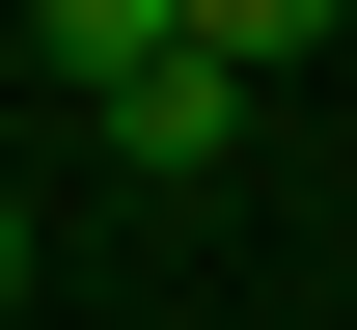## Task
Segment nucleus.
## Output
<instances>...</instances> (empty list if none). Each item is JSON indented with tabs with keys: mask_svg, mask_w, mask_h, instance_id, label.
I'll return each mask as SVG.
<instances>
[{
	"mask_svg": "<svg viewBox=\"0 0 357 330\" xmlns=\"http://www.w3.org/2000/svg\"><path fill=\"white\" fill-rule=\"evenodd\" d=\"M0 303H28V193H0Z\"/></svg>",
	"mask_w": 357,
	"mask_h": 330,
	"instance_id": "2",
	"label": "nucleus"
},
{
	"mask_svg": "<svg viewBox=\"0 0 357 330\" xmlns=\"http://www.w3.org/2000/svg\"><path fill=\"white\" fill-rule=\"evenodd\" d=\"M330 55V0H28V83H83L110 110V165H220L248 138V83H303Z\"/></svg>",
	"mask_w": 357,
	"mask_h": 330,
	"instance_id": "1",
	"label": "nucleus"
}]
</instances>
